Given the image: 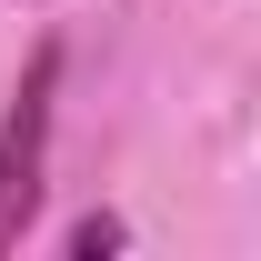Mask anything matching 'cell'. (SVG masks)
<instances>
[{"instance_id":"1","label":"cell","mask_w":261,"mask_h":261,"mask_svg":"<svg viewBox=\"0 0 261 261\" xmlns=\"http://www.w3.org/2000/svg\"><path fill=\"white\" fill-rule=\"evenodd\" d=\"M50 81H61V50H40L31 81H20V111L0 121V251L31 231L40 211V121H50Z\"/></svg>"},{"instance_id":"2","label":"cell","mask_w":261,"mask_h":261,"mask_svg":"<svg viewBox=\"0 0 261 261\" xmlns=\"http://www.w3.org/2000/svg\"><path fill=\"white\" fill-rule=\"evenodd\" d=\"M70 251H81V261H100V251H121V221H111V211H91V221L70 231Z\"/></svg>"}]
</instances>
